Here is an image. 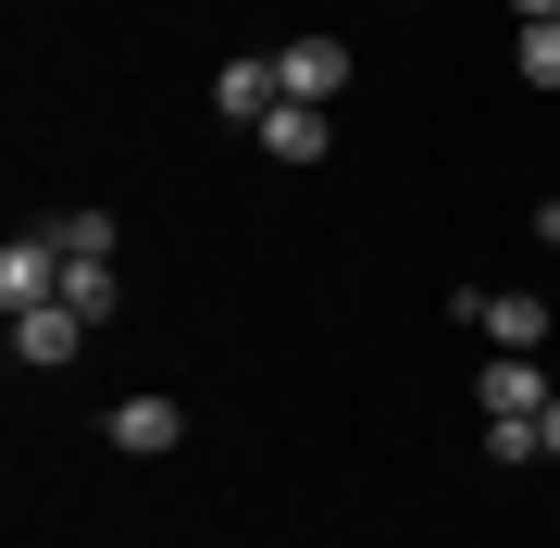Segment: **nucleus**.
<instances>
[{
    "instance_id": "obj_8",
    "label": "nucleus",
    "mask_w": 560,
    "mask_h": 548,
    "mask_svg": "<svg viewBox=\"0 0 560 548\" xmlns=\"http://www.w3.org/2000/svg\"><path fill=\"white\" fill-rule=\"evenodd\" d=\"M261 150H275V163H324V113L312 101H275V113H261Z\"/></svg>"
},
{
    "instance_id": "obj_3",
    "label": "nucleus",
    "mask_w": 560,
    "mask_h": 548,
    "mask_svg": "<svg viewBox=\"0 0 560 548\" xmlns=\"http://www.w3.org/2000/svg\"><path fill=\"white\" fill-rule=\"evenodd\" d=\"M474 386H486V424H536V411L560 399V386L536 374V349H499V362H486Z\"/></svg>"
},
{
    "instance_id": "obj_2",
    "label": "nucleus",
    "mask_w": 560,
    "mask_h": 548,
    "mask_svg": "<svg viewBox=\"0 0 560 548\" xmlns=\"http://www.w3.org/2000/svg\"><path fill=\"white\" fill-rule=\"evenodd\" d=\"M101 436L125 448V462H162V448H175V436H187V411H175V399H162V386H138V399H113V411H101Z\"/></svg>"
},
{
    "instance_id": "obj_6",
    "label": "nucleus",
    "mask_w": 560,
    "mask_h": 548,
    "mask_svg": "<svg viewBox=\"0 0 560 548\" xmlns=\"http://www.w3.org/2000/svg\"><path fill=\"white\" fill-rule=\"evenodd\" d=\"M460 325H486L499 349H548V300L536 287H499V300H460Z\"/></svg>"
},
{
    "instance_id": "obj_14",
    "label": "nucleus",
    "mask_w": 560,
    "mask_h": 548,
    "mask_svg": "<svg viewBox=\"0 0 560 548\" xmlns=\"http://www.w3.org/2000/svg\"><path fill=\"white\" fill-rule=\"evenodd\" d=\"M536 436H548V462H560V399H548V411H536Z\"/></svg>"
},
{
    "instance_id": "obj_5",
    "label": "nucleus",
    "mask_w": 560,
    "mask_h": 548,
    "mask_svg": "<svg viewBox=\"0 0 560 548\" xmlns=\"http://www.w3.org/2000/svg\"><path fill=\"white\" fill-rule=\"evenodd\" d=\"M75 349H88V312H62V300H38V312H13V374H25V362L50 374V362H75Z\"/></svg>"
},
{
    "instance_id": "obj_4",
    "label": "nucleus",
    "mask_w": 560,
    "mask_h": 548,
    "mask_svg": "<svg viewBox=\"0 0 560 548\" xmlns=\"http://www.w3.org/2000/svg\"><path fill=\"white\" fill-rule=\"evenodd\" d=\"M275 75H287V101L337 113V88H349V38H287V50H275Z\"/></svg>"
},
{
    "instance_id": "obj_9",
    "label": "nucleus",
    "mask_w": 560,
    "mask_h": 548,
    "mask_svg": "<svg viewBox=\"0 0 560 548\" xmlns=\"http://www.w3.org/2000/svg\"><path fill=\"white\" fill-rule=\"evenodd\" d=\"M113 300H125L113 263H75V275H62V312H88V325H113Z\"/></svg>"
},
{
    "instance_id": "obj_7",
    "label": "nucleus",
    "mask_w": 560,
    "mask_h": 548,
    "mask_svg": "<svg viewBox=\"0 0 560 548\" xmlns=\"http://www.w3.org/2000/svg\"><path fill=\"white\" fill-rule=\"evenodd\" d=\"M275 101H287V75H275V62H224V75H212V113H224V125H261Z\"/></svg>"
},
{
    "instance_id": "obj_15",
    "label": "nucleus",
    "mask_w": 560,
    "mask_h": 548,
    "mask_svg": "<svg viewBox=\"0 0 560 548\" xmlns=\"http://www.w3.org/2000/svg\"><path fill=\"white\" fill-rule=\"evenodd\" d=\"M536 237H548V249H560V200H548V212H536Z\"/></svg>"
},
{
    "instance_id": "obj_10",
    "label": "nucleus",
    "mask_w": 560,
    "mask_h": 548,
    "mask_svg": "<svg viewBox=\"0 0 560 548\" xmlns=\"http://www.w3.org/2000/svg\"><path fill=\"white\" fill-rule=\"evenodd\" d=\"M50 237H62V263H113V212H62Z\"/></svg>"
},
{
    "instance_id": "obj_12",
    "label": "nucleus",
    "mask_w": 560,
    "mask_h": 548,
    "mask_svg": "<svg viewBox=\"0 0 560 548\" xmlns=\"http://www.w3.org/2000/svg\"><path fill=\"white\" fill-rule=\"evenodd\" d=\"M523 75H536V88H560V25H523Z\"/></svg>"
},
{
    "instance_id": "obj_1",
    "label": "nucleus",
    "mask_w": 560,
    "mask_h": 548,
    "mask_svg": "<svg viewBox=\"0 0 560 548\" xmlns=\"http://www.w3.org/2000/svg\"><path fill=\"white\" fill-rule=\"evenodd\" d=\"M62 275H75V263H62V237H50V224H25V237L0 249V312H38V300H62Z\"/></svg>"
},
{
    "instance_id": "obj_13",
    "label": "nucleus",
    "mask_w": 560,
    "mask_h": 548,
    "mask_svg": "<svg viewBox=\"0 0 560 548\" xmlns=\"http://www.w3.org/2000/svg\"><path fill=\"white\" fill-rule=\"evenodd\" d=\"M511 13H523V25H560V0H511Z\"/></svg>"
},
{
    "instance_id": "obj_11",
    "label": "nucleus",
    "mask_w": 560,
    "mask_h": 548,
    "mask_svg": "<svg viewBox=\"0 0 560 548\" xmlns=\"http://www.w3.org/2000/svg\"><path fill=\"white\" fill-rule=\"evenodd\" d=\"M486 462H499V474H536L548 436H536V424H486Z\"/></svg>"
}]
</instances>
